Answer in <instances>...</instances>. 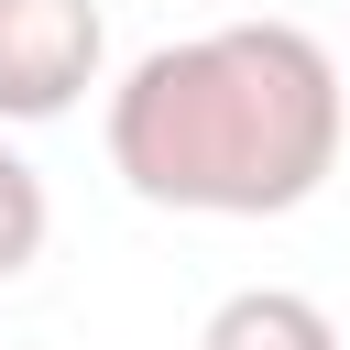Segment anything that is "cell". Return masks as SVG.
<instances>
[{
	"mask_svg": "<svg viewBox=\"0 0 350 350\" xmlns=\"http://www.w3.org/2000/svg\"><path fill=\"white\" fill-rule=\"evenodd\" d=\"M109 175L175 219H284L339 175L350 77L306 22H219L131 55L109 88Z\"/></svg>",
	"mask_w": 350,
	"mask_h": 350,
	"instance_id": "obj_1",
	"label": "cell"
},
{
	"mask_svg": "<svg viewBox=\"0 0 350 350\" xmlns=\"http://www.w3.org/2000/svg\"><path fill=\"white\" fill-rule=\"evenodd\" d=\"M109 66L98 0H0V131L66 120Z\"/></svg>",
	"mask_w": 350,
	"mask_h": 350,
	"instance_id": "obj_2",
	"label": "cell"
},
{
	"mask_svg": "<svg viewBox=\"0 0 350 350\" xmlns=\"http://www.w3.org/2000/svg\"><path fill=\"white\" fill-rule=\"evenodd\" d=\"M197 350H339V317L295 284H241V295L208 306Z\"/></svg>",
	"mask_w": 350,
	"mask_h": 350,
	"instance_id": "obj_3",
	"label": "cell"
},
{
	"mask_svg": "<svg viewBox=\"0 0 350 350\" xmlns=\"http://www.w3.org/2000/svg\"><path fill=\"white\" fill-rule=\"evenodd\" d=\"M44 230H55V197H44V175L0 142V284L44 262Z\"/></svg>",
	"mask_w": 350,
	"mask_h": 350,
	"instance_id": "obj_4",
	"label": "cell"
}]
</instances>
